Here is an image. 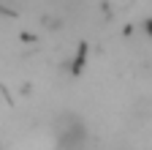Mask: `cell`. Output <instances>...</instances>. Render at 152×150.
<instances>
[{
    "label": "cell",
    "mask_w": 152,
    "mask_h": 150,
    "mask_svg": "<svg viewBox=\"0 0 152 150\" xmlns=\"http://www.w3.org/2000/svg\"><path fill=\"white\" fill-rule=\"evenodd\" d=\"M57 150H87V126L76 115H63L54 126Z\"/></svg>",
    "instance_id": "cell-1"
}]
</instances>
